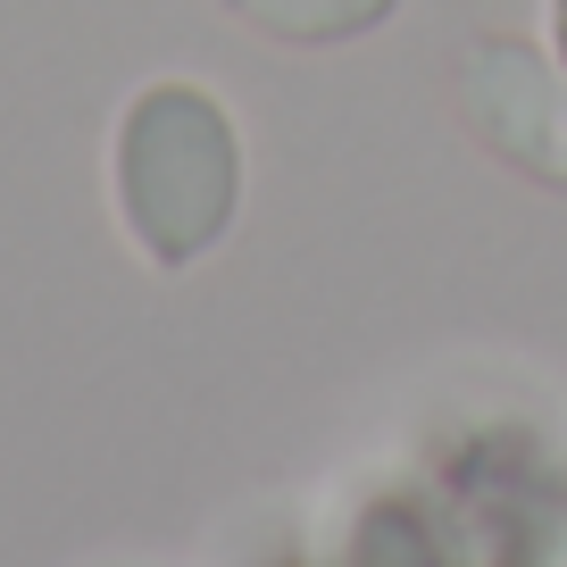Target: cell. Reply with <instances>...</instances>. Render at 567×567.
Returning <instances> with one entry per match:
<instances>
[{
  "label": "cell",
  "mask_w": 567,
  "mask_h": 567,
  "mask_svg": "<svg viewBox=\"0 0 567 567\" xmlns=\"http://www.w3.org/2000/svg\"><path fill=\"white\" fill-rule=\"evenodd\" d=\"M351 567H460V543L409 501H375L351 534Z\"/></svg>",
  "instance_id": "277c9868"
},
{
  "label": "cell",
  "mask_w": 567,
  "mask_h": 567,
  "mask_svg": "<svg viewBox=\"0 0 567 567\" xmlns=\"http://www.w3.org/2000/svg\"><path fill=\"white\" fill-rule=\"evenodd\" d=\"M550 25H559V68H567V0H550Z\"/></svg>",
  "instance_id": "5b68a950"
},
{
  "label": "cell",
  "mask_w": 567,
  "mask_h": 567,
  "mask_svg": "<svg viewBox=\"0 0 567 567\" xmlns=\"http://www.w3.org/2000/svg\"><path fill=\"white\" fill-rule=\"evenodd\" d=\"M243 200V134L200 84H151L117 117V217L151 267H193Z\"/></svg>",
  "instance_id": "6da1fadb"
},
{
  "label": "cell",
  "mask_w": 567,
  "mask_h": 567,
  "mask_svg": "<svg viewBox=\"0 0 567 567\" xmlns=\"http://www.w3.org/2000/svg\"><path fill=\"white\" fill-rule=\"evenodd\" d=\"M259 42H292V51H326V42H359L401 9V0H226Z\"/></svg>",
  "instance_id": "3957f363"
},
{
  "label": "cell",
  "mask_w": 567,
  "mask_h": 567,
  "mask_svg": "<svg viewBox=\"0 0 567 567\" xmlns=\"http://www.w3.org/2000/svg\"><path fill=\"white\" fill-rule=\"evenodd\" d=\"M451 92H460L467 134H476L493 159H509L517 176L567 193V68H550L534 42L484 34V42L460 51Z\"/></svg>",
  "instance_id": "7a4b0ae2"
}]
</instances>
